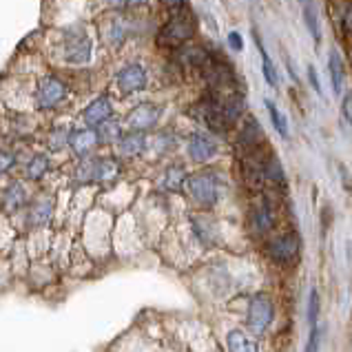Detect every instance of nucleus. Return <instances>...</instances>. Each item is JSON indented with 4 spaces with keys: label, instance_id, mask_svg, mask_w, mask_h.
<instances>
[{
    "label": "nucleus",
    "instance_id": "1",
    "mask_svg": "<svg viewBox=\"0 0 352 352\" xmlns=\"http://www.w3.org/2000/svg\"><path fill=\"white\" fill-rule=\"evenodd\" d=\"M195 32H197L195 18L184 7V9H177V12H173V16H170L168 23L160 29L157 43L162 47H179V45H184L186 40L193 38Z\"/></svg>",
    "mask_w": 352,
    "mask_h": 352
},
{
    "label": "nucleus",
    "instance_id": "2",
    "mask_svg": "<svg viewBox=\"0 0 352 352\" xmlns=\"http://www.w3.org/2000/svg\"><path fill=\"white\" fill-rule=\"evenodd\" d=\"M91 40L82 32V29H74L65 36V60L74 65H82L91 58Z\"/></svg>",
    "mask_w": 352,
    "mask_h": 352
},
{
    "label": "nucleus",
    "instance_id": "3",
    "mask_svg": "<svg viewBox=\"0 0 352 352\" xmlns=\"http://www.w3.org/2000/svg\"><path fill=\"white\" fill-rule=\"evenodd\" d=\"M275 317L273 310V301H270L266 295H255L250 299V308H248V328L253 333H264V330L270 326V321Z\"/></svg>",
    "mask_w": 352,
    "mask_h": 352
},
{
    "label": "nucleus",
    "instance_id": "4",
    "mask_svg": "<svg viewBox=\"0 0 352 352\" xmlns=\"http://www.w3.org/2000/svg\"><path fill=\"white\" fill-rule=\"evenodd\" d=\"M188 190L190 195L197 204L202 206H213L219 197V188H217V179L208 173H199V175H193L188 179Z\"/></svg>",
    "mask_w": 352,
    "mask_h": 352
},
{
    "label": "nucleus",
    "instance_id": "5",
    "mask_svg": "<svg viewBox=\"0 0 352 352\" xmlns=\"http://www.w3.org/2000/svg\"><path fill=\"white\" fill-rule=\"evenodd\" d=\"M65 96H67V89L58 78H45L43 82L38 85L36 102H38L40 109H52L58 102H63Z\"/></svg>",
    "mask_w": 352,
    "mask_h": 352
},
{
    "label": "nucleus",
    "instance_id": "6",
    "mask_svg": "<svg viewBox=\"0 0 352 352\" xmlns=\"http://www.w3.org/2000/svg\"><path fill=\"white\" fill-rule=\"evenodd\" d=\"M270 257L279 264H286V261H295L299 255V235L297 233H286L277 237L273 244H270Z\"/></svg>",
    "mask_w": 352,
    "mask_h": 352
},
{
    "label": "nucleus",
    "instance_id": "7",
    "mask_svg": "<svg viewBox=\"0 0 352 352\" xmlns=\"http://www.w3.org/2000/svg\"><path fill=\"white\" fill-rule=\"evenodd\" d=\"M146 85V72L140 65H129L118 74V87L122 94H135Z\"/></svg>",
    "mask_w": 352,
    "mask_h": 352
},
{
    "label": "nucleus",
    "instance_id": "8",
    "mask_svg": "<svg viewBox=\"0 0 352 352\" xmlns=\"http://www.w3.org/2000/svg\"><path fill=\"white\" fill-rule=\"evenodd\" d=\"M160 118V109L155 104H140L133 113L129 116V126L133 131H144L151 129Z\"/></svg>",
    "mask_w": 352,
    "mask_h": 352
},
{
    "label": "nucleus",
    "instance_id": "9",
    "mask_svg": "<svg viewBox=\"0 0 352 352\" xmlns=\"http://www.w3.org/2000/svg\"><path fill=\"white\" fill-rule=\"evenodd\" d=\"M215 151H217V146H215L213 140H210L208 135H202V133L193 135L188 142V153L195 162H206V160H210L215 155Z\"/></svg>",
    "mask_w": 352,
    "mask_h": 352
},
{
    "label": "nucleus",
    "instance_id": "10",
    "mask_svg": "<svg viewBox=\"0 0 352 352\" xmlns=\"http://www.w3.org/2000/svg\"><path fill=\"white\" fill-rule=\"evenodd\" d=\"M109 116H111V100H109L107 96L98 98L96 102L89 104V107H87V111H85L87 124H91V126H98V124L107 122Z\"/></svg>",
    "mask_w": 352,
    "mask_h": 352
},
{
    "label": "nucleus",
    "instance_id": "11",
    "mask_svg": "<svg viewBox=\"0 0 352 352\" xmlns=\"http://www.w3.org/2000/svg\"><path fill=\"white\" fill-rule=\"evenodd\" d=\"M273 208H270L268 199H261L259 204H255L253 208V224L255 228L259 230V233H266V230L273 228Z\"/></svg>",
    "mask_w": 352,
    "mask_h": 352
},
{
    "label": "nucleus",
    "instance_id": "12",
    "mask_svg": "<svg viewBox=\"0 0 352 352\" xmlns=\"http://www.w3.org/2000/svg\"><path fill=\"white\" fill-rule=\"evenodd\" d=\"M301 3V12H304V23L313 34L315 43L321 40V27H319V12H317V5L315 0H299Z\"/></svg>",
    "mask_w": 352,
    "mask_h": 352
},
{
    "label": "nucleus",
    "instance_id": "13",
    "mask_svg": "<svg viewBox=\"0 0 352 352\" xmlns=\"http://www.w3.org/2000/svg\"><path fill=\"white\" fill-rule=\"evenodd\" d=\"M69 142H72V146L78 155H87L89 151L96 146L98 138H96L94 131H74V133L69 135Z\"/></svg>",
    "mask_w": 352,
    "mask_h": 352
},
{
    "label": "nucleus",
    "instance_id": "14",
    "mask_svg": "<svg viewBox=\"0 0 352 352\" xmlns=\"http://www.w3.org/2000/svg\"><path fill=\"white\" fill-rule=\"evenodd\" d=\"M144 144H146V138L140 133V131H133V133H129L120 140V153L122 155H138L140 151L144 148Z\"/></svg>",
    "mask_w": 352,
    "mask_h": 352
},
{
    "label": "nucleus",
    "instance_id": "15",
    "mask_svg": "<svg viewBox=\"0 0 352 352\" xmlns=\"http://www.w3.org/2000/svg\"><path fill=\"white\" fill-rule=\"evenodd\" d=\"M226 341H228V350L230 352H259L255 341H250L244 333H239V330L228 333Z\"/></svg>",
    "mask_w": 352,
    "mask_h": 352
},
{
    "label": "nucleus",
    "instance_id": "16",
    "mask_svg": "<svg viewBox=\"0 0 352 352\" xmlns=\"http://www.w3.org/2000/svg\"><path fill=\"white\" fill-rule=\"evenodd\" d=\"M330 80H333V89H335V94L339 96L341 94V89H344V65H341V56L337 52L330 54Z\"/></svg>",
    "mask_w": 352,
    "mask_h": 352
},
{
    "label": "nucleus",
    "instance_id": "17",
    "mask_svg": "<svg viewBox=\"0 0 352 352\" xmlns=\"http://www.w3.org/2000/svg\"><path fill=\"white\" fill-rule=\"evenodd\" d=\"M182 58V63L184 65H188V67H202V65H206L208 63V56H206V52L204 49H199V47H188V49H184L182 54H179Z\"/></svg>",
    "mask_w": 352,
    "mask_h": 352
},
{
    "label": "nucleus",
    "instance_id": "18",
    "mask_svg": "<svg viewBox=\"0 0 352 352\" xmlns=\"http://www.w3.org/2000/svg\"><path fill=\"white\" fill-rule=\"evenodd\" d=\"M257 49H259V54H261V69H264V78H266V82H268L270 87H277V72H275L273 63H270V58H268V54H266L264 45H261L259 36H257Z\"/></svg>",
    "mask_w": 352,
    "mask_h": 352
},
{
    "label": "nucleus",
    "instance_id": "19",
    "mask_svg": "<svg viewBox=\"0 0 352 352\" xmlns=\"http://www.w3.org/2000/svg\"><path fill=\"white\" fill-rule=\"evenodd\" d=\"M184 179H186V173L182 166H170L166 170V177H164V186L168 190H179L184 186Z\"/></svg>",
    "mask_w": 352,
    "mask_h": 352
},
{
    "label": "nucleus",
    "instance_id": "20",
    "mask_svg": "<svg viewBox=\"0 0 352 352\" xmlns=\"http://www.w3.org/2000/svg\"><path fill=\"white\" fill-rule=\"evenodd\" d=\"M5 208L7 210H16L20 204L25 202V188L20 186V184H14V186H9L7 188V193H5Z\"/></svg>",
    "mask_w": 352,
    "mask_h": 352
},
{
    "label": "nucleus",
    "instance_id": "21",
    "mask_svg": "<svg viewBox=\"0 0 352 352\" xmlns=\"http://www.w3.org/2000/svg\"><path fill=\"white\" fill-rule=\"evenodd\" d=\"M118 175V164L113 160H98L96 162V177L94 179H100V182H107V179H111Z\"/></svg>",
    "mask_w": 352,
    "mask_h": 352
},
{
    "label": "nucleus",
    "instance_id": "22",
    "mask_svg": "<svg viewBox=\"0 0 352 352\" xmlns=\"http://www.w3.org/2000/svg\"><path fill=\"white\" fill-rule=\"evenodd\" d=\"M266 107H268V111H270V118H273V124L275 129L279 131V135H288V122H286V118L279 113V109L275 107V102H268L266 100Z\"/></svg>",
    "mask_w": 352,
    "mask_h": 352
},
{
    "label": "nucleus",
    "instance_id": "23",
    "mask_svg": "<svg viewBox=\"0 0 352 352\" xmlns=\"http://www.w3.org/2000/svg\"><path fill=\"white\" fill-rule=\"evenodd\" d=\"M120 135V124L116 122H102V126H100V131L96 133V138L100 140V142H113V140H118Z\"/></svg>",
    "mask_w": 352,
    "mask_h": 352
},
{
    "label": "nucleus",
    "instance_id": "24",
    "mask_svg": "<svg viewBox=\"0 0 352 352\" xmlns=\"http://www.w3.org/2000/svg\"><path fill=\"white\" fill-rule=\"evenodd\" d=\"M49 215H52V206H49V202H40L32 210V222L34 224H45L49 219Z\"/></svg>",
    "mask_w": 352,
    "mask_h": 352
},
{
    "label": "nucleus",
    "instance_id": "25",
    "mask_svg": "<svg viewBox=\"0 0 352 352\" xmlns=\"http://www.w3.org/2000/svg\"><path fill=\"white\" fill-rule=\"evenodd\" d=\"M45 170H47V157L45 155H36L32 160V164H29V177H32V179L43 177Z\"/></svg>",
    "mask_w": 352,
    "mask_h": 352
},
{
    "label": "nucleus",
    "instance_id": "26",
    "mask_svg": "<svg viewBox=\"0 0 352 352\" xmlns=\"http://www.w3.org/2000/svg\"><path fill=\"white\" fill-rule=\"evenodd\" d=\"M124 36H126V29L122 25V20H116V23L111 25V32H109V40H107V43H113L118 47V45H122Z\"/></svg>",
    "mask_w": 352,
    "mask_h": 352
},
{
    "label": "nucleus",
    "instance_id": "27",
    "mask_svg": "<svg viewBox=\"0 0 352 352\" xmlns=\"http://www.w3.org/2000/svg\"><path fill=\"white\" fill-rule=\"evenodd\" d=\"M317 315H319V295H317V290H313V293H310V304H308V319L313 326L317 321Z\"/></svg>",
    "mask_w": 352,
    "mask_h": 352
},
{
    "label": "nucleus",
    "instance_id": "28",
    "mask_svg": "<svg viewBox=\"0 0 352 352\" xmlns=\"http://www.w3.org/2000/svg\"><path fill=\"white\" fill-rule=\"evenodd\" d=\"M319 346H321V328L313 326V333H310V339H308L306 352H319Z\"/></svg>",
    "mask_w": 352,
    "mask_h": 352
},
{
    "label": "nucleus",
    "instance_id": "29",
    "mask_svg": "<svg viewBox=\"0 0 352 352\" xmlns=\"http://www.w3.org/2000/svg\"><path fill=\"white\" fill-rule=\"evenodd\" d=\"M228 45L235 49V52H241L244 49V43H241V36L237 32H230L228 34Z\"/></svg>",
    "mask_w": 352,
    "mask_h": 352
},
{
    "label": "nucleus",
    "instance_id": "30",
    "mask_svg": "<svg viewBox=\"0 0 352 352\" xmlns=\"http://www.w3.org/2000/svg\"><path fill=\"white\" fill-rule=\"evenodd\" d=\"M188 0H162V5L166 9H170V12H177V9H184Z\"/></svg>",
    "mask_w": 352,
    "mask_h": 352
},
{
    "label": "nucleus",
    "instance_id": "31",
    "mask_svg": "<svg viewBox=\"0 0 352 352\" xmlns=\"http://www.w3.org/2000/svg\"><path fill=\"white\" fill-rule=\"evenodd\" d=\"M308 76H310V82H313V87H315V91H317V94H321V87H319V80H317L315 67H308Z\"/></svg>",
    "mask_w": 352,
    "mask_h": 352
},
{
    "label": "nucleus",
    "instance_id": "32",
    "mask_svg": "<svg viewBox=\"0 0 352 352\" xmlns=\"http://www.w3.org/2000/svg\"><path fill=\"white\" fill-rule=\"evenodd\" d=\"M12 162H14L12 155H9V153H0V170H7L9 166H12Z\"/></svg>",
    "mask_w": 352,
    "mask_h": 352
},
{
    "label": "nucleus",
    "instance_id": "33",
    "mask_svg": "<svg viewBox=\"0 0 352 352\" xmlns=\"http://www.w3.org/2000/svg\"><path fill=\"white\" fill-rule=\"evenodd\" d=\"M344 116H346V120H350V96L346 98V102H344Z\"/></svg>",
    "mask_w": 352,
    "mask_h": 352
},
{
    "label": "nucleus",
    "instance_id": "34",
    "mask_svg": "<svg viewBox=\"0 0 352 352\" xmlns=\"http://www.w3.org/2000/svg\"><path fill=\"white\" fill-rule=\"evenodd\" d=\"M109 5H113V7H122L124 5V0H107Z\"/></svg>",
    "mask_w": 352,
    "mask_h": 352
},
{
    "label": "nucleus",
    "instance_id": "35",
    "mask_svg": "<svg viewBox=\"0 0 352 352\" xmlns=\"http://www.w3.org/2000/svg\"><path fill=\"white\" fill-rule=\"evenodd\" d=\"M146 0H124V5H142Z\"/></svg>",
    "mask_w": 352,
    "mask_h": 352
}]
</instances>
